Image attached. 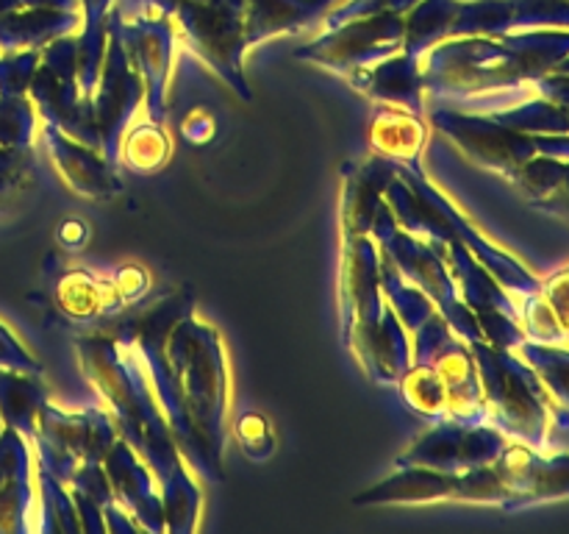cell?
Masks as SVG:
<instances>
[{
	"instance_id": "83f0119b",
	"label": "cell",
	"mask_w": 569,
	"mask_h": 534,
	"mask_svg": "<svg viewBox=\"0 0 569 534\" xmlns=\"http://www.w3.org/2000/svg\"><path fill=\"white\" fill-rule=\"evenodd\" d=\"M39 70V50H9L0 56V95H26Z\"/></svg>"
},
{
	"instance_id": "52a82bcc",
	"label": "cell",
	"mask_w": 569,
	"mask_h": 534,
	"mask_svg": "<svg viewBox=\"0 0 569 534\" xmlns=\"http://www.w3.org/2000/svg\"><path fill=\"white\" fill-rule=\"evenodd\" d=\"M100 67L103 70L98 76L100 87L92 115L98 117L100 142H103L109 159H114L122 131H126L128 120L133 117L139 98H142V78H139V70L131 65L128 50L120 42H111Z\"/></svg>"
},
{
	"instance_id": "9c48e42d",
	"label": "cell",
	"mask_w": 569,
	"mask_h": 534,
	"mask_svg": "<svg viewBox=\"0 0 569 534\" xmlns=\"http://www.w3.org/2000/svg\"><path fill=\"white\" fill-rule=\"evenodd\" d=\"M31 484H28V448L17 428L0 432V532L26 526Z\"/></svg>"
},
{
	"instance_id": "4316f807",
	"label": "cell",
	"mask_w": 569,
	"mask_h": 534,
	"mask_svg": "<svg viewBox=\"0 0 569 534\" xmlns=\"http://www.w3.org/2000/svg\"><path fill=\"white\" fill-rule=\"evenodd\" d=\"M542 28H569V0H515L511 33Z\"/></svg>"
},
{
	"instance_id": "484cf974",
	"label": "cell",
	"mask_w": 569,
	"mask_h": 534,
	"mask_svg": "<svg viewBox=\"0 0 569 534\" xmlns=\"http://www.w3.org/2000/svg\"><path fill=\"white\" fill-rule=\"evenodd\" d=\"M83 289L78 287L76 276H67L59 287V300L64 304L67 315L72 317H94L100 315V309H109L111 300L120 295V287H109V284H94L92 278L83 276Z\"/></svg>"
},
{
	"instance_id": "f546056e",
	"label": "cell",
	"mask_w": 569,
	"mask_h": 534,
	"mask_svg": "<svg viewBox=\"0 0 569 534\" xmlns=\"http://www.w3.org/2000/svg\"><path fill=\"white\" fill-rule=\"evenodd\" d=\"M0 367H9V370L20 373H39L37 362H33L31 354L11 337V332L6 326H0Z\"/></svg>"
},
{
	"instance_id": "8992f818",
	"label": "cell",
	"mask_w": 569,
	"mask_h": 534,
	"mask_svg": "<svg viewBox=\"0 0 569 534\" xmlns=\"http://www.w3.org/2000/svg\"><path fill=\"white\" fill-rule=\"evenodd\" d=\"M176 362L181 367L178 384H189L187 404H194L200 426L220 432L222 417V376L220 354L211 332H200L194 323L178 328Z\"/></svg>"
},
{
	"instance_id": "7c38bea8",
	"label": "cell",
	"mask_w": 569,
	"mask_h": 534,
	"mask_svg": "<svg viewBox=\"0 0 569 534\" xmlns=\"http://www.w3.org/2000/svg\"><path fill=\"white\" fill-rule=\"evenodd\" d=\"M456 482H459V473L403 467L398 476L359 495L356 504H422V501L453 498Z\"/></svg>"
},
{
	"instance_id": "8fae6325",
	"label": "cell",
	"mask_w": 569,
	"mask_h": 534,
	"mask_svg": "<svg viewBox=\"0 0 569 534\" xmlns=\"http://www.w3.org/2000/svg\"><path fill=\"white\" fill-rule=\"evenodd\" d=\"M44 142H48L56 165L64 172L67 184L72 189H78L81 195H89V198H100V195L111 192L114 176H111L109 165L103 159H98L92 150H87L70 134H64L56 126H48V122H44Z\"/></svg>"
},
{
	"instance_id": "ffe728a7",
	"label": "cell",
	"mask_w": 569,
	"mask_h": 534,
	"mask_svg": "<svg viewBox=\"0 0 569 534\" xmlns=\"http://www.w3.org/2000/svg\"><path fill=\"white\" fill-rule=\"evenodd\" d=\"M459 11V6L453 0H431V3L422 6L420 11L411 14V20L406 22L403 33V50L415 59H420L431 44H437L445 33L453 26V17Z\"/></svg>"
},
{
	"instance_id": "ac0fdd59",
	"label": "cell",
	"mask_w": 569,
	"mask_h": 534,
	"mask_svg": "<svg viewBox=\"0 0 569 534\" xmlns=\"http://www.w3.org/2000/svg\"><path fill=\"white\" fill-rule=\"evenodd\" d=\"M492 117L522 134H569V109L542 98H528L503 111H492Z\"/></svg>"
},
{
	"instance_id": "7a4b0ae2",
	"label": "cell",
	"mask_w": 569,
	"mask_h": 534,
	"mask_svg": "<svg viewBox=\"0 0 569 534\" xmlns=\"http://www.w3.org/2000/svg\"><path fill=\"white\" fill-rule=\"evenodd\" d=\"M431 122L442 128L472 161L506 178L515 176L528 159L537 156L533 134L506 128L492 115L465 109H433Z\"/></svg>"
},
{
	"instance_id": "2e32d148",
	"label": "cell",
	"mask_w": 569,
	"mask_h": 534,
	"mask_svg": "<svg viewBox=\"0 0 569 534\" xmlns=\"http://www.w3.org/2000/svg\"><path fill=\"white\" fill-rule=\"evenodd\" d=\"M44 406V389L37 382V373H20L0 367V417L9 428H17L26 437L37 432L39 409Z\"/></svg>"
},
{
	"instance_id": "4dcf8cb0",
	"label": "cell",
	"mask_w": 569,
	"mask_h": 534,
	"mask_svg": "<svg viewBox=\"0 0 569 534\" xmlns=\"http://www.w3.org/2000/svg\"><path fill=\"white\" fill-rule=\"evenodd\" d=\"M539 156L569 161V134H533Z\"/></svg>"
},
{
	"instance_id": "3957f363",
	"label": "cell",
	"mask_w": 569,
	"mask_h": 534,
	"mask_svg": "<svg viewBox=\"0 0 569 534\" xmlns=\"http://www.w3.org/2000/svg\"><path fill=\"white\" fill-rule=\"evenodd\" d=\"M509 437L492 423H437L428 434H422L409 451L398 459L400 467H431L442 473H465L472 467L492 465Z\"/></svg>"
},
{
	"instance_id": "603a6c76",
	"label": "cell",
	"mask_w": 569,
	"mask_h": 534,
	"mask_svg": "<svg viewBox=\"0 0 569 534\" xmlns=\"http://www.w3.org/2000/svg\"><path fill=\"white\" fill-rule=\"evenodd\" d=\"M37 106L26 95H0V148H31Z\"/></svg>"
},
{
	"instance_id": "44dd1931",
	"label": "cell",
	"mask_w": 569,
	"mask_h": 534,
	"mask_svg": "<svg viewBox=\"0 0 569 534\" xmlns=\"http://www.w3.org/2000/svg\"><path fill=\"white\" fill-rule=\"evenodd\" d=\"M381 289L389 295L395 312H398V320L406 323L409 332H417L428 317H433V304L428 300V295L415 284H406L403 273L395 270V261L389 256L381 265Z\"/></svg>"
},
{
	"instance_id": "9a60e30c",
	"label": "cell",
	"mask_w": 569,
	"mask_h": 534,
	"mask_svg": "<svg viewBox=\"0 0 569 534\" xmlns=\"http://www.w3.org/2000/svg\"><path fill=\"white\" fill-rule=\"evenodd\" d=\"M370 134L372 148L383 159H392L395 165L415 161L420 156L422 142H426V126L417 120L415 111L398 109V106H389V109L378 111Z\"/></svg>"
},
{
	"instance_id": "5b68a950",
	"label": "cell",
	"mask_w": 569,
	"mask_h": 534,
	"mask_svg": "<svg viewBox=\"0 0 569 534\" xmlns=\"http://www.w3.org/2000/svg\"><path fill=\"white\" fill-rule=\"evenodd\" d=\"M492 465L509 487L506 512L569 498V454L545 456L526 443H509Z\"/></svg>"
},
{
	"instance_id": "cb8c5ba5",
	"label": "cell",
	"mask_w": 569,
	"mask_h": 534,
	"mask_svg": "<svg viewBox=\"0 0 569 534\" xmlns=\"http://www.w3.org/2000/svg\"><path fill=\"white\" fill-rule=\"evenodd\" d=\"M167 154H170V139L156 122H144L122 139V156L133 170H156L164 165Z\"/></svg>"
},
{
	"instance_id": "277c9868",
	"label": "cell",
	"mask_w": 569,
	"mask_h": 534,
	"mask_svg": "<svg viewBox=\"0 0 569 534\" xmlns=\"http://www.w3.org/2000/svg\"><path fill=\"white\" fill-rule=\"evenodd\" d=\"M403 33L406 22H400L398 17L342 22L328 37H322L320 42L298 50V59L317 61V65L348 72L353 78L398 56V50L403 48Z\"/></svg>"
},
{
	"instance_id": "d4e9b609",
	"label": "cell",
	"mask_w": 569,
	"mask_h": 534,
	"mask_svg": "<svg viewBox=\"0 0 569 534\" xmlns=\"http://www.w3.org/2000/svg\"><path fill=\"white\" fill-rule=\"evenodd\" d=\"M565 165L567 161L537 154L511 176V181H515L531 200L550 198V195L561 192V187H565Z\"/></svg>"
},
{
	"instance_id": "1f68e13d",
	"label": "cell",
	"mask_w": 569,
	"mask_h": 534,
	"mask_svg": "<svg viewBox=\"0 0 569 534\" xmlns=\"http://www.w3.org/2000/svg\"><path fill=\"white\" fill-rule=\"evenodd\" d=\"M531 206L539 211H548V215L569 217V195L567 192H556V195H550V198L531 200Z\"/></svg>"
},
{
	"instance_id": "d6a6232c",
	"label": "cell",
	"mask_w": 569,
	"mask_h": 534,
	"mask_svg": "<svg viewBox=\"0 0 569 534\" xmlns=\"http://www.w3.org/2000/svg\"><path fill=\"white\" fill-rule=\"evenodd\" d=\"M550 72H565V76H569V56H565V59H561Z\"/></svg>"
},
{
	"instance_id": "e0dca14e",
	"label": "cell",
	"mask_w": 569,
	"mask_h": 534,
	"mask_svg": "<svg viewBox=\"0 0 569 534\" xmlns=\"http://www.w3.org/2000/svg\"><path fill=\"white\" fill-rule=\"evenodd\" d=\"M72 26V17L64 14H48V11H37V14L22 17H3L0 20V50H37L39 44L48 39L59 37Z\"/></svg>"
},
{
	"instance_id": "ba28073f",
	"label": "cell",
	"mask_w": 569,
	"mask_h": 534,
	"mask_svg": "<svg viewBox=\"0 0 569 534\" xmlns=\"http://www.w3.org/2000/svg\"><path fill=\"white\" fill-rule=\"evenodd\" d=\"M522 328L533 343L565 345L569 339V267L539 284L531 298L522 300Z\"/></svg>"
},
{
	"instance_id": "d6986e66",
	"label": "cell",
	"mask_w": 569,
	"mask_h": 534,
	"mask_svg": "<svg viewBox=\"0 0 569 534\" xmlns=\"http://www.w3.org/2000/svg\"><path fill=\"white\" fill-rule=\"evenodd\" d=\"M515 20V0H481L459 6L450 33L453 37H506Z\"/></svg>"
},
{
	"instance_id": "f1b7e54d",
	"label": "cell",
	"mask_w": 569,
	"mask_h": 534,
	"mask_svg": "<svg viewBox=\"0 0 569 534\" xmlns=\"http://www.w3.org/2000/svg\"><path fill=\"white\" fill-rule=\"evenodd\" d=\"M31 154L28 148H0V211L28 187Z\"/></svg>"
},
{
	"instance_id": "6da1fadb",
	"label": "cell",
	"mask_w": 569,
	"mask_h": 534,
	"mask_svg": "<svg viewBox=\"0 0 569 534\" xmlns=\"http://www.w3.org/2000/svg\"><path fill=\"white\" fill-rule=\"evenodd\" d=\"M478 376H481L483 404L492 426H498L515 443L545 451L550 445L553 409L533 367L517 350L495 348L487 339L470 343Z\"/></svg>"
},
{
	"instance_id": "7402d4cb",
	"label": "cell",
	"mask_w": 569,
	"mask_h": 534,
	"mask_svg": "<svg viewBox=\"0 0 569 534\" xmlns=\"http://www.w3.org/2000/svg\"><path fill=\"white\" fill-rule=\"evenodd\" d=\"M403 398L420 415L433 417H448V406H445V387L439 373L433 370V365H415L403 373Z\"/></svg>"
},
{
	"instance_id": "836d02e7",
	"label": "cell",
	"mask_w": 569,
	"mask_h": 534,
	"mask_svg": "<svg viewBox=\"0 0 569 534\" xmlns=\"http://www.w3.org/2000/svg\"><path fill=\"white\" fill-rule=\"evenodd\" d=\"M561 192L569 195V161L565 165V187H561Z\"/></svg>"
},
{
	"instance_id": "5bb4252c",
	"label": "cell",
	"mask_w": 569,
	"mask_h": 534,
	"mask_svg": "<svg viewBox=\"0 0 569 534\" xmlns=\"http://www.w3.org/2000/svg\"><path fill=\"white\" fill-rule=\"evenodd\" d=\"M103 459H106V473L111 476V487L120 493L122 504L131 506L133 515L139 517L148 515V510L159 517L161 515L159 495L153 493V482H150L148 467L139 465V462L133 459L128 445L114 443L109 451H106Z\"/></svg>"
},
{
	"instance_id": "4fadbf2b",
	"label": "cell",
	"mask_w": 569,
	"mask_h": 534,
	"mask_svg": "<svg viewBox=\"0 0 569 534\" xmlns=\"http://www.w3.org/2000/svg\"><path fill=\"white\" fill-rule=\"evenodd\" d=\"M515 350L533 367L542 387L548 389L556 426L569 428V348L526 339Z\"/></svg>"
},
{
	"instance_id": "30bf717a",
	"label": "cell",
	"mask_w": 569,
	"mask_h": 534,
	"mask_svg": "<svg viewBox=\"0 0 569 534\" xmlns=\"http://www.w3.org/2000/svg\"><path fill=\"white\" fill-rule=\"evenodd\" d=\"M350 81L359 89H365L372 98L383 100L389 106H398V109L420 111L422 109V70L420 59L403 53L392 56V59L381 61L372 70L359 72Z\"/></svg>"
}]
</instances>
